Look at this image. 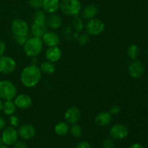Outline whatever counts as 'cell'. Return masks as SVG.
<instances>
[{"mask_svg":"<svg viewBox=\"0 0 148 148\" xmlns=\"http://www.w3.org/2000/svg\"><path fill=\"white\" fill-rule=\"evenodd\" d=\"M81 117V111L77 107L72 106L68 108L64 114V119L68 124H75L78 122Z\"/></svg>","mask_w":148,"mask_h":148,"instance_id":"obj_12","label":"cell"},{"mask_svg":"<svg viewBox=\"0 0 148 148\" xmlns=\"http://www.w3.org/2000/svg\"><path fill=\"white\" fill-rule=\"evenodd\" d=\"M6 45L3 41H0V56H3L5 53Z\"/></svg>","mask_w":148,"mask_h":148,"instance_id":"obj_36","label":"cell"},{"mask_svg":"<svg viewBox=\"0 0 148 148\" xmlns=\"http://www.w3.org/2000/svg\"><path fill=\"white\" fill-rule=\"evenodd\" d=\"M76 148H92V147L88 142L82 141L77 145Z\"/></svg>","mask_w":148,"mask_h":148,"instance_id":"obj_35","label":"cell"},{"mask_svg":"<svg viewBox=\"0 0 148 148\" xmlns=\"http://www.w3.org/2000/svg\"><path fill=\"white\" fill-rule=\"evenodd\" d=\"M28 39L27 36H15V40L19 45L23 46Z\"/></svg>","mask_w":148,"mask_h":148,"instance_id":"obj_32","label":"cell"},{"mask_svg":"<svg viewBox=\"0 0 148 148\" xmlns=\"http://www.w3.org/2000/svg\"><path fill=\"white\" fill-rule=\"evenodd\" d=\"M59 0H43L42 8L45 12L49 14L55 13L59 9Z\"/></svg>","mask_w":148,"mask_h":148,"instance_id":"obj_17","label":"cell"},{"mask_svg":"<svg viewBox=\"0 0 148 148\" xmlns=\"http://www.w3.org/2000/svg\"><path fill=\"white\" fill-rule=\"evenodd\" d=\"M62 148H69V147H62Z\"/></svg>","mask_w":148,"mask_h":148,"instance_id":"obj_42","label":"cell"},{"mask_svg":"<svg viewBox=\"0 0 148 148\" xmlns=\"http://www.w3.org/2000/svg\"><path fill=\"white\" fill-rule=\"evenodd\" d=\"M54 132L59 136H64L69 132V124L66 121H62L56 124L54 127Z\"/></svg>","mask_w":148,"mask_h":148,"instance_id":"obj_22","label":"cell"},{"mask_svg":"<svg viewBox=\"0 0 148 148\" xmlns=\"http://www.w3.org/2000/svg\"><path fill=\"white\" fill-rule=\"evenodd\" d=\"M3 144H4V142H3L2 138H1V137H0V145H3Z\"/></svg>","mask_w":148,"mask_h":148,"instance_id":"obj_41","label":"cell"},{"mask_svg":"<svg viewBox=\"0 0 148 148\" xmlns=\"http://www.w3.org/2000/svg\"><path fill=\"white\" fill-rule=\"evenodd\" d=\"M43 43L49 47L57 46L60 42V38L54 32H46L41 38Z\"/></svg>","mask_w":148,"mask_h":148,"instance_id":"obj_14","label":"cell"},{"mask_svg":"<svg viewBox=\"0 0 148 148\" xmlns=\"http://www.w3.org/2000/svg\"><path fill=\"white\" fill-rule=\"evenodd\" d=\"M33 19L34 23H37V24H46V12H45V11L43 10H41L38 9L35 12L34 14H33Z\"/></svg>","mask_w":148,"mask_h":148,"instance_id":"obj_24","label":"cell"},{"mask_svg":"<svg viewBox=\"0 0 148 148\" xmlns=\"http://www.w3.org/2000/svg\"><path fill=\"white\" fill-rule=\"evenodd\" d=\"M9 122H10L11 127L16 128V127H19V124H20V119L17 116H14L13 114V115L10 116V119H9Z\"/></svg>","mask_w":148,"mask_h":148,"instance_id":"obj_29","label":"cell"},{"mask_svg":"<svg viewBox=\"0 0 148 148\" xmlns=\"http://www.w3.org/2000/svg\"><path fill=\"white\" fill-rule=\"evenodd\" d=\"M88 41H89V36H88V33H82L77 38L78 43L80 44L81 46L87 44Z\"/></svg>","mask_w":148,"mask_h":148,"instance_id":"obj_28","label":"cell"},{"mask_svg":"<svg viewBox=\"0 0 148 148\" xmlns=\"http://www.w3.org/2000/svg\"><path fill=\"white\" fill-rule=\"evenodd\" d=\"M59 9L66 15L77 16L81 11L82 4L79 0H62Z\"/></svg>","mask_w":148,"mask_h":148,"instance_id":"obj_3","label":"cell"},{"mask_svg":"<svg viewBox=\"0 0 148 148\" xmlns=\"http://www.w3.org/2000/svg\"><path fill=\"white\" fill-rule=\"evenodd\" d=\"M129 74L134 79L142 77L145 73V66L140 61H134L129 66Z\"/></svg>","mask_w":148,"mask_h":148,"instance_id":"obj_11","label":"cell"},{"mask_svg":"<svg viewBox=\"0 0 148 148\" xmlns=\"http://www.w3.org/2000/svg\"><path fill=\"white\" fill-rule=\"evenodd\" d=\"M140 53V48L135 44H132L130 46V47L127 49V56L130 59H133V60H134V59L138 57Z\"/></svg>","mask_w":148,"mask_h":148,"instance_id":"obj_25","label":"cell"},{"mask_svg":"<svg viewBox=\"0 0 148 148\" xmlns=\"http://www.w3.org/2000/svg\"><path fill=\"white\" fill-rule=\"evenodd\" d=\"M11 28L14 36H27L29 33V25L25 20L16 19L13 20Z\"/></svg>","mask_w":148,"mask_h":148,"instance_id":"obj_9","label":"cell"},{"mask_svg":"<svg viewBox=\"0 0 148 148\" xmlns=\"http://www.w3.org/2000/svg\"><path fill=\"white\" fill-rule=\"evenodd\" d=\"M98 12V7L95 4H91L86 6L82 12V15L84 19L90 20L95 18L96 14Z\"/></svg>","mask_w":148,"mask_h":148,"instance_id":"obj_19","label":"cell"},{"mask_svg":"<svg viewBox=\"0 0 148 148\" xmlns=\"http://www.w3.org/2000/svg\"><path fill=\"white\" fill-rule=\"evenodd\" d=\"M18 136L24 140H28L33 138L36 134V130L34 126L30 124H23L17 130Z\"/></svg>","mask_w":148,"mask_h":148,"instance_id":"obj_10","label":"cell"},{"mask_svg":"<svg viewBox=\"0 0 148 148\" xmlns=\"http://www.w3.org/2000/svg\"><path fill=\"white\" fill-rule=\"evenodd\" d=\"M43 0H29V4L33 9H39L42 7Z\"/></svg>","mask_w":148,"mask_h":148,"instance_id":"obj_30","label":"cell"},{"mask_svg":"<svg viewBox=\"0 0 148 148\" xmlns=\"http://www.w3.org/2000/svg\"><path fill=\"white\" fill-rule=\"evenodd\" d=\"M6 124H7V122H6L5 119L3 117L0 116V131L5 128Z\"/></svg>","mask_w":148,"mask_h":148,"instance_id":"obj_37","label":"cell"},{"mask_svg":"<svg viewBox=\"0 0 148 148\" xmlns=\"http://www.w3.org/2000/svg\"><path fill=\"white\" fill-rule=\"evenodd\" d=\"M17 90L15 85L8 80L0 81V99L3 101L13 100L17 95Z\"/></svg>","mask_w":148,"mask_h":148,"instance_id":"obj_4","label":"cell"},{"mask_svg":"<svg viewBox=\"0 0 148 148\" xmlns=\"http://www.w3.org/2000/svg\"><path fill=\"white\" fill-rule=\"evenodd\" d=\"M128 134V128L123 124H114L111 127L109 131V134L113 140H123L127 137Z\"/></svg>","mask_w":148,"mask_h":148,"instance_id":"obj_8","label":"cell"},{"mask_svg":"<svg viewBox=\"0 0 148 148\" xmlns=\"http://www.w3.org/2000/svg\"><path fill=\"white\" fill-rule=\"evenodd\" d=\"M46 24L47 27L53 30H56V29H59L62 25V19L56 14L52 13L46 17Z\"/></svg>","mask_w":148,"mask_h":148,"instance_id":"obj_18","label":"cell"},{"mask_svg":"<svg viewBox=\"0 0 148 148\" xmlns=\"http://www.w3.org/2000/svg\"><path fill=\"white\" fill-rule=\"evenodd\" d=\"M69 132L72 137L78 138V137H81V135L82 134V129L78 124H72L71 128H69Z\"/></svg>","mask_w":148,"mask_h":148,"instance_id":"obj_26","label":"cell"},{"mask_svg":"<svg viewBox=\"0 0 148 148\" xmlns=\"http://www.w3.org/2000/svg\"><path fill=\"white\" fill-rule=\"evenodd\" d=\"M103 148H115V144L113 140L106 138L103 141Z\"/></svg>","mask_w":148,"mask_h":148,"instance_id":"obj_31","label":"cell"},{"mask_svg":"<svg viewBox=\"0 0 148 148\" xmlns=\"http://www.w3.org/2000/svg\"><path fill=\"white\" fill-rule=\"evenodd\" d=\"M13 148H28V146L25 142L17 141L13 145Z\"/></svg>","mask_w":148,"mask_h":148,"instance_id":"obj_34","label":"cell"},{"mask_svg":"<svg viewBox=\"0 0 148 148\" xmlns=\"http://www.w3.org/2000/svg\"><path fill=\"white\" fill-rule=\"evenodd\" d=\"M39 68L41 73L46 74V75H52L56 71L55 65L53 64V62H51L49 61L42 62Z\"/></svg>","mask_w":148,"mask_h":148,"instance_id":"obj_21","label":"cell"},{"mask_svg":"<svg viewBox=\"0 0 148 148\" xmlns=\"http://www.w3.org/2000/svg\"><path fill=\"white\" fill-rule=\"evenodd\" d=\"M62 57V51L58 46L49 47L46 51V58L51 62H58Z\"/></svg>","mask_w":148,"mask_h":148,"instance_id":"obj_15","label":"cell"},{"mask_svg":"<svg viewBox=\"0 0 148 148\" xmlns=\"http://www.w3.org/2000/svg\"><path fill=\"white\" fill-rule=\"evenodd\" d=\"M16 62L12 58L7 56H0V74L9 75L14 71Z\"/></svg>","mask_w":148,"mask_h":148,"instance_id":"obj_7","label":"cell"},{"mask_svg":"<svg viewBox=\"0 0 148 148\" xmlns=\"http://www.w3.org/2000/svg\"><path fill=\"white\" fill-rule=\"evenodd\" d=\"M73 25L77 31H82L84 27V24L82 19H81L80 17H75V20H73Z\"/></svg>","mask_w":148,"mask_h":148,"instance_id":"obj_27","label":"cell"},{"mask_svg":"<svg viewBox=\"0 0 148 148\" xmlns=\"http://www.w3.org/2000/svg\"><path fill=\"white\" fill-rule=\"evenodd\" d=\"M147 140H148V138H147Z\"/></svg>","mask_w":148,"mask_h":148,"instance_id":"obj_43","label":"cell"},{"mask_svg":"<svg viewBox=\"0 0 148 148\" xmlns=\"http://www.w3.org/2000/svg\"><path fill=\"white\" fill-rule=\"evenodd\" d=\"M16 106L14 104V101H4L3 103V110L4 114L7 116H11L15 113L16 111Z\"/></svg>","mask_w":148,"mask_h":148,"instance_id":"obj_23","label":"cell"},{"mask_svg":"<svg viewBox=\"0 0 148 148\" xmlns=\"http://www.w3.org/2000/svg\"><path fill=\"white\" fill-rule=\"evenodd\" d=\"M3 110V102L1 99H0V113Z\"/></svg>","mask_w":148,"mask_h":148,"instance_id":"obj_39","label":"cell"},{"mask_svg":"<svg viewBox=\"0 0 148 148\" xmlns=\"http://www.w3.org/2000/svg\"><path fill=\"white\" fill-rule=\"evenodd\" d=\"M43 43L41 38L37 37L30 38L23 45L25 53L30 57H36L43 50Z\"/></svg>","mask_w":148,"mask_h":148,"instance_id":"obj_2","label":"cell"},{"mask_svg":"<svg viewBox=\"0 0 148 148\" xmlns=\"http://www.w3.org/2000/svg\"><path fill=\"white\" fill-rule=\"evenodd\" d=\"M14 103L16 107L20 109H27L32 105V99L26 94H20L16 95L14 98Z\"/></svg>","mask_w":148,"mask_h":148,"instance_id":"obj_13","label":"cell"},{"mask_svg":"<svg viewBox=\"0 0 148 148\" xmlns=\"http://www.w3.org/2000/svg\"><path fill=\"white\" fill-rule=\"evenodd\" d=\"M0 148H10L9 147L8 145L5 144H3V145H0Z\"/></svg>","mask_w":148,"mask_h":148,"instance_id":"obj_40","label":"cell"},{"mask_svg":"<svg viewBox=\"0 0 148 148\" xmlns=\"http://www.w3.org/2000/svg\"><path fill=\"white\" fill-rule=\"evenodd\" d=\"M121 111V107L119 106H113L111 107L110 108L109 113L111 114V115H118L119 114Z\"/></svg>","mask_w":148,"mask_h":148,"instance_id":"obj_33","label":"cell"},{"mask_svg":"<svg viewBox=\"0 0 148 148\" xmlns=\"http://www.w3.org/2000/svg\"><path fill=\"white\" fill-rule=\"evenodd\" d=\"M105 28V24L101 20L92 18L88 20L85 25L86 33L90 36H98L103 33Z\"/></svg>","mask_w":148,"mask_h":148,"instance_id":"obj_5","label":"cell"},{"mask_svg":"<svg viewBox=\"0 0 148 148\" xmlns=\"http://www.w3.org/2000/svg\"><path fill=\"white\" fill-rule=\"evenodd\" d=\"M112 120V115L109 112L99 113L95 117V122L99 127H106Z\"/></svg>","mask_w":148,"mask_h":148,"instance_id":"obj_16","label":"cell"},{"mask_svg":"<svg viewBox=\"0 0 148 148\" xmlns=\"http://www.w3.org/2000/svg\"><path fill=\"white\" fill-rule=\"evenodd\" d=\"M129 148H144V147H143V146L141 144H140V143H134V144H132V145H130Z\"/></svg>","mask_w":148,"mask_h":148,"instance_id":"obj_38","label":"cell"},{"mask_svg":"<svg viewBox=\"0 0 148 148\" xmlns=\"http://www.w3.org/2000/svg\"><path fill=\"white\" fill-rule=\"evenodd\" d=\"M40 68L36 64L25 66L20 74V80L25 87L28 88L36 86L41 78Z\"/></svg>","mask_w":148,"mask_h":148,"instance_id":"obj_1","label":"cell"},{"mask_svg":"<svg viewBox=\"0 0 148 148\" xmlns=\"http://www.w3.org/2000/svg\"><path fill=\"white\" fill-rule=\"evenodd\" d=\"M18 133L17 130L13 127H5L2 130L1 133V138H2L4 144L7 145H13L18 140Z\"/></svg>","mask_w":148,"mask_h":148,"instance_id":"obj_6","label":"cell"},{"mask_svg":"<svg viewBox=\"0 0 148 148\" xmlns=\"http://www.w3.org/2000/svg\"><path fill=\"white\" fill-rule=\"evenodd\" d=\"M30 30L33 37L41 38L42 36L47 32V25L46 24H37L33 23L30 27Z\"/></svg>","mask_w":148,"mask_h":148,"instance_id":"obj_20","label":"cell"}]
</instances>
